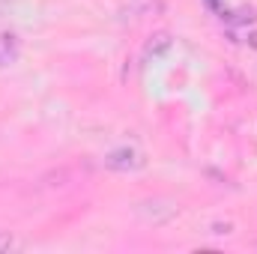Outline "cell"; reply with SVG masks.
Segmentation results:
<instances>
[{"mask_svg":"<svg viewBox=\"0 0 257 254\" xmlns=\"http://www.w3.org/2000/svg\"><path fill=\"white\" fill-rule=\"evenodd\" d=\"M15 54H18V42H15V36H12V33H0V66L12 63Z\"/></svg>","mask_w":257,"mask_h":254,"instance_id":"cell-2","label":"cell"},{"mask_svg":"<svg viewBox=\"0 0 257 254\" xmlns=\"http://www.w3.org/2000/svg\"><path fill=\"white\" fill-rule=\"evenodd\" d=\"M168 48H171V36H168V33H156V36L147 42L144 54H147V57H162Z\"/></svg>","mask_w":257,"mask_h":254,"instance_id":"cell-3","label":"cell"},{"mask_svg":"<svg viewBox=\"0 0 257 254\" xmlns=\"http://www.w3.org/2000/svg\"><path fill=\"white\" fill-rule=\"evenodd\" d=\"M6 6H9V0H0V12H6Z\"/></svg>","mask_w":257,"mask_h":254,"instance_id":"cell-5","label":"cell"},{"mask_svg":"<svg viewBox=\"0 0 257 254\" xmlns=\"http://www.w3.org/2000/svg\"><path fill=\"white\" fill-rule=\"evenodd\" d=\"M12 245H15V242H12V236H9V233H0V251H9Z\"/></svg>","mask_w":257,"mask_h":254,"instance_id":"cell-4","label":"cell"},{"mask_svg":"<svg viewBox=\"0 0 257 254\" xmlns=\"http://www.w3.org/2000/svg\"><path fill=\"white\" fill-rule=\"evenodd\" d=\"M102 162H105V168H108V171H138V168H144V165H147L144 153H141V150H135V147H120V150L108 153Z\"/></svg>","mask_w":257,"mask_h":254,"instance_id":"cell-1","label":"cell"}]
</instances>
